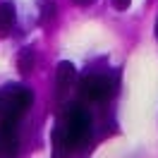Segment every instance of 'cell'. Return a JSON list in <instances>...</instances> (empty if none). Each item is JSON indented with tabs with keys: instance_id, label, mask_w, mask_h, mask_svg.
Segmentation results:
<instances>
[{
	"instance_id": "cell-1",
	"label": "cell",
	"mask_w": 158,
	"mask_h": 158,
	"mask_svg": "<svg viewBox=\"0 0 158 158\" xmlns=\"http://www.w3.org/2000/svg\"><path fill=\"white\" fill-rule=\"evenodd\" d=\"M91 132V118L81 106H67L60 125L53 129V158H67L86 144Z\"/></svg>"
},
{
	"instance_id": "cell-2",
	"label": "cell",
	"mask_w": 158,
	"mask_h": 158,
	"mask_svg": "<svg viewBox=\"0 0 158 158\" xmlns=\"http://www.w3.org/2000/svg\"><path fill=\"white\" fill-rule=\"evenodd\" d=\"M31 91L27 86H7L0 91V120H10V122H19L22 115L31 108Z\"/></svg>"
},
{
	"instance_id": "cell-3",
	"label": "cell",
	"mask_w": 158,
	"mask_h": 158,
	"mask_svg": "<svg viewBox=\"0 0 158 158\" xmlns=\"http://www.w3.org/2000/svg\"><path fill=\"white\" fill-rule=\"evenodd\" d=\"M79 91L91 103H103L113 96V81L106 74H86L79 81Z\"/></svg>"
},
{
	"instance_id": "cell-4",
	"label": "cell",
	"mask_w": 158,
	"mask_h": 158,
	"mask_svg": "<svg viewBox=\"0 0 158 158\" xmlns=\"http://www.w3.org/2000/svg\"><path fill=\"white\" fill-rule=\"evenodd\" d=\"M19 156V132L17 122L0 120V158H17Z\"/></svg>"
},
{
	"instance_id": "cell-5",
	"label": "cell",
	"mask_w": 158,
	"mask_h": 158,
	"mask_svg": "<svg viewBox=\"0 0 158 158\" xmlns=\"http://www.w3.org/2000/svg\"><path fill=\"white\" fill-rule=\"evenodd\" d=\"M74 79H77V67L67 62V60H62L55 69V86H58V94L60 96H65L72 86H74Z\"/></svg>"
},
{
	"instance_id": "cell-6",
	"label": "cell",
	"mask_w": 158,
	"mask_h": 158,
	"mask_svg": "<svg viewBox=\"0 0 158 158\" xmlns=\"http://www.w3.org/2000/svg\"><path fill=\"white\" fill-rule=\"evenodd\" d=\"M12 27H15V5L0 2V36H10Z\"/></svg>"
},
{
	"instance_id": "cell-7",
	"label": "cell",
	"mask_w": 158,
	"mask_h": 158,
	"mask_svg": "<svg viewBox=\"0 0 158 158\" xmlns=\"http://www.w3.org/2000/svg\"><path fill=\"white\" fill-rule=\"evenodd\" d=\"M34 60H36V53H34L31 48H24V50H22V55H19V69H22V74H29V72H31Z\"/></svg>"
},
{
	"instance_id": "cell-8",
	"label": "cell",
	"mask_w": 158,
	"mask_h": 158,
	"mask_svg": "<svg viewBox=\"0 0 158 158\" xmlns=\"http://www.w3.org/2000/svg\"><path fill=\"white\" fill-rule=\"evenodd\" d=\"M55 15V0H43V15H41V22L46 24Z\"/></svg>"
},
{
	"instance_id": "cell-9",
	"label": "cell",
	"mask_w": 158,
	"mask_h": 158,
	"mask_svg": "<svg viewBox=\"0 0 158 158\" xmlns=\"http://www.w3.org/2000/svg\"><path fill=\"white\" fill-rule=\"evenodd\" d=\"M129 2H132V0H113V5H115L118 10H127Z\"/></svg>"
},
{
	"instance_id": "cell-10",
	"label": "cell",
	"mask_w": 158,
	"mask_h": 158,
	"mask_svg": "<svg viewBox=\"0 0 158 158\" xmlns=\"http://www.w3.org/2000/svg\"><path fill=\"white\" fill-rule=\"evenodd\" d=\"M74 5H79V7H89L91 2H96V0H72Z\"/></svg>"
},
{
	"instance_id": "cell-11",
	"label": "cell",
	"mask_w": 158,
	"mask_h": 158,
	"mask_svg": "<svg viewBox=\"0 0 158 158\" xmlns=\"http://www.w3.org/2000/svg\"><path fill=\"white\" fill-rule=\"evenodd\" d=\"M156 39H158V22H156Z\"/></svg>"
}]
</instances>
